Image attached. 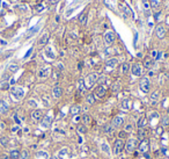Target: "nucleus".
Masks as SVG:
<instances>
[{
	"instance_id": "f257e3e1",
	"label": "nucleus",
	"mask_w": 169,
	"mask_h": 159,
	"mask_svg": "<svg viewBox=\"0 0 169 159\" xmlns=\"http://www.w3.org/2000/svg\"><path fill=\"white\" fill-rule=\"evenodd\" d=\"M98 80V76L97 73H90L88 74V77L86 78V80L84 81V86H86V88H90L93 87L94 85H95V83Z\"/></svg>"
},
{
	"instance_id": "f03ea898",
	"label": "nucleus",
	"mask_w": 169,
	"mask_h": 159,
	"mask_svg": "<svg viewBox=\"0 0 169 159\" xmlns=\"http://www.w3.org/2000/svg\"><path fill=\"white\" fill-rule=\"evenodd\" d=\"M11 93H12V95H13V98L15 99V100H21V99L24 96L23 88H22V87H17V86H14V87H12Z\"/></svg>"
},
{
	"instance_id": "7ed1b4c3",
	"label": "nucleus",
	"mask_w": 169,
	"mask_h": 159,
	"mask_svg": "<svg viewBox=\"0 0 169 159\" xmlns=\"http://www.w3.org/2000/svg\"><path fill=\"white\" fill-rule=\"evenodd\" d=\"M124 149V142L123 140H116L115 143H114V149H112V152L114 155H119L121 151Z\"/></svg>"
},
{
	"instance_id": "20e7f679",
	"label": "nucleus",
	"mask_w": 169,
	"mask_h": 159,
	"mask_svg": "<svg viewBox=\"0 0 169 159\" xmlns=\"http://www.w3.org/2000/svg\"><path fill=\"white\" fill-rule=\"evenodd\" d=\"M139 87H140L141 92L144 93H147L150 92V88H151V83L148 80V78H143L140 80V84H139Z\"/></svg>"
},
{
	"instance_id": "39448f33",
	"label": "nucleus",
	"mask_w": 169,
	"mask_h": 159,
	"mask_svg": "<svg viewBox=\"0 0 169 159\" xmlns=\"http://www.w3.org/2000/svg\"><path fill=\"white\" fill-rule=\"evenodd\" d=\"M137 146H138L137 140H135V138H130V140L125 143V150L128 151V152H133V151L136 150Z\"/></svg>"
},
{
	"instance_id": "423d86ee",
	"label": "nucleus",
	"mask_w": 169,
	"mask_h": 159,
	"mask_svg": "<svg viewBox=\"0 0 169 159\" xmlns=\"http://www.w3.org/2000/svg\"><path fill=\"white\" fill-rule=\"evenodd\" d=\"M50 73H51V68L50 66H44V68H42L41 70L38 71L37 77H38L39 79H45V78H48V77L50 76Z\"/></svg>"
},
{
	"instance_id": "0eeeda50",
	"label": "nucleus",
	"mask_w": 169,
	"mask_h": 159,
	"mask_svg": "<svg viewBox=\"0 0 169 159\" xmlns=\"http://www.w3.org/2000/svg\"><path fill=\"white\" fill-rule=\"evenodd\" d=\"M104 42H105V44H109V45L112 44L115 42V34L112 31H107L104 34Z\"/></svg>"
},
{
	"instance_id": "6e6552de",
	"label": "nucleus",
	"mask_w": 169,
	"mask_h": 159,
	"mask_svg": "<svg viewBox=\"0 0 169 159\" xmlns=\"http://www.w3.org/2000/svg\"><path fill=\"white\" fill-rule=\"evenodd\" d=\"M123 124H124V118L122 117V116H116V117L112 120L111 127H112L114 129H117V128H121Z\"/></svg>"
},
{
	"instance_id": "1a4fd4ad",
	"label": "nucleus",
	"mask_w": 169,
	"mask_h": 159,
	"mask_svg": "<svg viewBox=\"0 0 169 159\" xmlns=\"http://www.w3.org/2000/svg\"><path fill=\"white\" fill-rule=\"evenodd\" d=\"M155 34L159 38H163L166 36V28L162 26V24H159L155 28Z\"/></svg>"
},
{
	"instance_id": "9d476101",
	"label": "nucleus",
	"mask_w": 169,
	"mask_h": 159,
	"mask_svg": "<svg viewBox=\"0 0 169 159\" xmlns=\"http://www.w3.org/2000/svg\"><path fill=\"white\" fill-rule=\"evenodd\" d=\"M105 92H107V87L104 85H100L97 86L95 89V95H97L98 98H103L105 95Z\"/></svg>"
},
{
	"instance_id": "9b49d317",
	"label": "nucleus",
	"mask_w": 169,
	"mask_h": 159,
	"mask_svg": "<svg viewBox=\"0 0 169 159\" xmlns=\"http://www.w3.org/2000/svg\"><path fill=\"white\" fill-rule=\"evenodd\" d=\"M148 148H150V144H148V142L146 141V140L141 141L140 144L138 145L139 151H140V152H143V153H146V152H147V151H148Z\"/></svg>"
},
{
	"instance_id": "f8f14e48",
	"label": "nucleus",
	"mask_w": 169,
	"mask_h": 159,
	"mask_svg": "<svg viewBox=\"0 0 169 159\" xmlns=\"http://www.w3.org/2000/svg\"><path fill=\"white\" fill-rule=\"evenodd\" d=\"M131 72H132V74L136 77L141 76V66L139 65L138 63H135L132 66H131Z\"/></svg>"
},
{
	"instance_id": "ddd939ff",
	"label": "nucleus",
	"mask_w": 169,
	"mask_h": 159,
	"mask_svg": "<svg viewBox=\"0 0 169 159\" xmlns=\"http://www.w3.org/2000/svg\"><path fill=\"white\" fill-rule=\"evenodd\" d=\"M43 111L41 110V109H36V110H34L33 113H31V118H33L34 121H39L41 118H43Z\"/></svg>"
},
{
	"instance_id": "4468645a",
	"label": "nucleus",
	"mask_w": 169,
	"mask_h": 159,
	"mask_svg": "<svg viewBox=\"0 0 169 159\" xmlns=\"http://www.w3.org/2000/svg\"><path fill=\"white\" fill-rule=\"evenodd\" d=\"M52 94H53V96L56 99H59L61 95H63V88L60 87L59 85H56L52 89Z\"/></svg>"
},
{
	"instance_id": "2eb2a0df",
	"label": "nucleus",
	"mask_w": 169,
	"mask_h": 159,
	"mask_svg": "<svg viewBox=\"0 0 169 159\" xmlns=\"http://www.w3.org/2000/svg\"><path fill=\"white\" fill-rule=\"evenodd\" d=\"M41 127L44 129H48L51 127V117L50 116H44L42 118V122H41Z\"/></svg>"
},
{
	"instance_id": "dca6fc26",
	"label": "nucleus",
	"mask_w": 169,
	"mask_h": 159,
	"mask_svg": "<svg viewBox=\"0 0 169 159\" xmlns=\"http://www.w3.org/2000/svg\"><path fill=\"white\" fill-rule=\"evenodd\" d=\"M100 148H101V151H102L103 153H105V155H108V156L111 155L110 146H109V144L107 143V142H102L101 145H100Z\"/></svg>"
},
{
	"instance_id": "f3484780",
	"label": "nucleus",
	"mask_w": 169,
	"mask_h": 159,
	"mask_svg": "<svg viewBox=\"0 0 169 159\" xmlns=\"http://www.w3.org/2000/svg\"><path fill=\"white\" fill-rule=\"evenodd\" d=\"M9 109L8 103L5 100H0V114H6Z\"/></svg>"
},
{
	"instance_id": "a211bd4d",
	"label": "nucleus",
	"mask_w": 169,
	"mask_h": 159,
	"mask_svg": "<svg viewBox=\"0 0 169 159\" xmlns=\"http://www.w3.org/2000/svg\"><path fill=\"white\" fill-rule=\"evenodd\" d=\"M48 42H49V34L48 33H44L43 35L41 36V38L38 39V44H39V45H45Z\"/></svg>"
},
{
	"instance_id": "6ab92c4d",
	"label": "nucleus",
	"mask_w": 169,
	"mask_h": 159,
	"mask_svg": "<svg viewBox=\"0 0 169 159\" xmlns=\"http://www.w3.org/2000/svg\"><path fill=\"white\" fill-rule=\"evenodd\" d=\"M69 111H71V114H72L73 116H76V115H79V114H80V111H81V107L79 106V105H74V106H72V107H71Z\"/></svg>"
},
{
	"instance_id": "aec40b11",
	"label": "nucleus",
	"mask_w": 169,
	"mask_h": 159,
	"mask_svg": "<svg viewBox=\"0 0 169 159\" xmlns=\"http://www.w3.org/2000/svg\"><path fill=\"white\" fill-rule=\"evenodd\" d=\"M144 66H145L146 69H151L153 66V59L151 58V57H146V58L144 59Z\"/></svg>"
},
{
	"instance_id": "412c9836",
	"label": "nucleus",
	"mask_w": 169,
	"mask_h": 159,
	"mask_svg": "<svg viewBox=\"0 0 169 159\" xmlns=\"http://www.w3.org/2000/svg\"><path fill=\"white\" fill-rule=\"evenodd\" d=\"M117 64H118L117 58H110L109 61H107L105 65L108 66V68H115V66L117 65Z\"/></svg>"
},
{
	"instance_id": "4be33fe9",
	"label": "nucleus",
	"mask_w": 169,
	"mask_h": 159,
	"mask_svg": "<svg viewBox=\"0 0 169 159\" xmlns=\"http://www.w3.org/2000/svg\"><path fill=\"white\" fill-rule=\"evenodd\" d=\"M9 144V138L7 137V136H2V137H0V145L2 146V148H7Z\"/></svg>"
},
{
	"instance_id": "5701e85b",
	"label": "nucleus",
	"mask_w": 169,
	"mask_h": 159,
	"mask_svg": "<svg viewBox=\"0 0 169 159\" xmlns=\"http://www.w3.org/2000/svg\"><path fill=\"white\" fill-rule=\"evenodd\" d=\"M151 7H152L153 9H155V11H159L161 7V1L160 0H152V1H151Z\"/></svg>"
},
{
	"instance_id": "b1692460",
	"label": "nucleus",
	"mask_w": 169,
	"mask_h": 159,
	"mask_svg": "<svg viewBox=\"0 0 169 159\" xmlns=\"http://www.w3.org/2000/svg\"><path fill=\"white\" fill-rule=\"evenodd\" d=\"M146 124H147V121H146L145 117H140L138 120V123H137V127H138L139 129H144L146 127Z\"/></svg>"
},
{
	"instance_id": "393cba45",
	"label": "nucleus",
	"mask_w": 169,
	"mask_h": 159,
	"mask_svg": "<svg viewBox=\"0 0 169 159\" xmlns=\"http://www.w3.org/2000/svg\"><path fill=\"white\" fill-rule=\"evenodd\" d=\"M67 155H68V149L64 148V149H61V150L59 151V153H58L57 157H58V159H64Z\"/></svg>"
},
{
	"instance_id": "a878e982",
	"label": "nucleus",
	"mask_w": 169,
	"mask_h": 159,
	"mask_svg": "<svg viewBox=\"0 0 169 159\" xmlns=\"http://www.w3.org/2000/svg\"><path fill=\"white\" fill-rule=\"evenodd\" d=\"M19 158H20V151L16 150V149L12 150L11 153H9V159H19Z\"/></svg>"
},
{
	"instance_id": "bb28decb",
	"label": "nucleus",
	"mask_w": 169,
	"mask_h": 159,
	"mask_svg": "<svg viewBox=\"0 0 169 159\" xmlns=\"http://www.w3.org/2000/svg\"><path fill=\"white\" fill-rule=\"evenodd\" d=\"M36 157L38 159H49V156L45 151H39V152L36 153Z\"/></svg>"
},
{
	"instance_id": "cd10ccee",
	"label": "nucleus",
	"mask_w": 169,
	"mask_h": 159,
	"mask_svg": "<svg viewBox=\"0 0 169 159\" xmlns=\"http://www.w3.org/2000/svg\"><path fill=\"white\" fill-rule=\"evenodd\" d=\"M161 124H162V127H165V128H167L169 125V116L168 115H165L161 118Z\"/></svg>"
},
{
	"instance_id": "c85d7f7f",
	"label": "nucleus",
	"mask_w": 169,
	"mask_h": 159,
	"mask_svg": "<svg viewBox=\"0 0 169 159\" xmlns=\"http://www.w3.org/2000/svg\"><path fill=\"white\" fill-rule=\"evenodd\" d=\"M79 22H80L81 24H86L87 23V14L86 13H81L80 16H79Z\"/></svg>"
},
{
	"instance_id": "c756f323",
	"label": "nucleus",
	"mask_w": 169,
	"mask_h": 159,
	"mask_svg": "<svg viewBox=\"0 0 169 159\" xmlns=\"http://www.w3.org/2000/svg\"><path fill=\"white\" fill-rule=\"evenodd\" d=\"M138 137H139V140H140V141L146 140V131L144 130V129H139V131H138Z\"/></svg>"
},
{
	"instance_id": "7c9ffc66",
	"label": "nucleus",
	"mask_w": 169,
	"mask_h": 159,
	"mask_svg": "<svg viewBox=\"0 0 169 159\" xmlns=\"http://www.w3.org/2000/svg\"><path fill=\"white\" fill-rule=\"evenodd\" d=\"M7 70H8L9 72H12V73H14V72H16L17 70H19V65H17V64H11V65H8Z\"/></svg>"
},
{
	"instance_id": "2f4dec72",
	"label": "nucleus",
	"mask_w": 169,
	"mask_h": 159,
	"mask_svg": "<svg viewBox=\"0 0 169 159\" xmlns=\"http://www.w3.org/2000/svg\"><path fill=\"white\" fill-rule=\"evenodd\" d=\"M94 102H95V95H94V94L87 95V103H88V105H94Z\"/></svg>"
},
{
	"instance_id": "473e14b6",
	"label": "nucleus",
	"mask_w": 169,
	"mask_h": 159,
	"mask_svg": "<svg viewBox=\"0 0 169 159\" xmlns=\"http://www.w3.org/2000/svg\"><path fill=\"white\" fill-rule=\"evenodd\" d=\"M78 89H79L80 92H83L84 89H86V86H84L83 79H80V80H79V83H78Z\"/></svg>"
},
{
	"instance_id": "72a5a7b5",
	"label": "nucleus",
	"mask_w": 169,
	"mask_h": 159,
	"mask_svg": "<svg viewBox=\"0 0 169 159\" xmlns=\"http://www.w3.org/2000/svg\"><path fill=\"white\" fill-rule=\"evenodd\" d=\"M122 108L125 109V110H129V109L131 108V106H130V101H129V100H124L123 102H122Z\"/></svg>"
},
{
	"instance_id": "f704fd0d",
	"label": "nucleus",
	"mask_w": 169,
	"mask_h": 159,
	"mask_svg": "<svg viewBox=\"0 0 169 159\" xmlns=\"http://www.w3.org/2000/svg\"><path fill=\"white\" fill-rule=\"evenodd\" d=\"M45 55H46V56H48L50 59H54V54L52 52L51 48H46V49H45Z\"/></svg>"
},
{
	"instance_id": "c9c22d12",
	"label": "nucleus",
	"mask_w": 169,
	"mask_h": 159,
	"mask_svg": "<svg viewBox=\"0 0 169 159\" xmlns=\"http://www.w3.org/2000/svg\"><path fill=\"white\" fill-rule=\"evenodd\" d=\"M76 131L80 134H84L87 131V128L84 124H80V125H78V128H76Z\"/></svg>"
},
{
	"instance_id": "e433bc0d",
	"label": "nucleus",
	"mask_w": 169,
	"mask_h": 159,
	"mask_svg": "<svg viewBox=\"0 0 169 159\" xmlns=\"http://www.w3.org/2000/svg\"><path fill=\"white\" fill-rule=\"evenodd\" d=\"M20 159H29V152L27 150H22L20 153Z\"/></svg>"
},
{
	"instance_id": "4c0bfd02",
	"label": "nucleus",
	"mask_w": 169,
	"mask_h": 159,
	"mask_svg": "<svg viewBox=\"0 0 169 159\" xmlns=\"http://www.w3.org/2000/svg\"><path fill=\"white\" fill-rule=\"evenodd\" d=\"M158 99H159V92H158V91L153 92L152 95H151V100H152L153 102H155V101L158 100Z\"/></svg>"
},
{
	"instance_id": "58836bf2",
	"label": "nucleus",
	"mask_w": 169,
	"mask_h": 159,
	"mask_svg": "<svg viewBox=\"0 0 169 159\" xmlns=\"http://www.w3.org/2000/svg\"><path fill=\"white\" fill-rule=\"evenodd\" d=\"M129 70H130V65H129L128 63H124L123 65H122V72H123V73H126Z\"/></svg>"
},
{
	"instance_id": "ea45409f",
	"label": "nucleus",
	"mask_w": 169,
	"mask_h": 159,
	"mask_svg": "<svg viewBox=\"0 0 169 159\" xmlns=\"http://www.w3.org/2000/svg\"><path fill=\"white\" fill-rule=\"evenodd\" d=\"M82 121H83V123L84 124H88V123H90V121H91V118H90V116L89 115H83L82 116Z\"/></svg>"
},
{
	"instance_id": "a19ab883",
	"label": "nucleus",
	"mask_w": 169,
	"mask_h": 159,
	"mask_svg": "<svg viewBox=\"0 0 169 159\" xmlns=\"http://www.w3.org/2000/svg\"><path fill=\"white\" fill-rule=\"evenodd\" d=\"M9 88V84L8 81H5V83L0 84V89H8Z\"/></svg>"
},
{
	"instance_id": "79ce46f5",
	"label": "nucleus",
	"mask_w": 169,
	"mask_h": 159,
	"mask_svg": "<svg viewBox=\"0 0 169 159\" xmlns=\"http://www.w3.org/2000/svg\"><path fill=\"white\" fill-rule=\"evenodd\" d=\"M37 29H38V27H34V28L33 29H30V30H29L28 31V35H27V36H31V35H34V34L35 33H36V31H37Z\"/></svg>"
},
{
	"instance_id": "37998d69",
	"label": "nucleus",
	"mask_w": 169,
	"mask_h": 159,
	"mask_svg": "<svg viewBox=\"0 0 169 159\" xmlns=\"http://www.w3.org/2000/svg\"><path fill=\"white\" fill-rule=\"evenodd\" d=\"M126 135H128V132H126L125 130H124V131H119V135H118L119 140H123V138H125Z\"/></svg>"
},
{
	"instance_id": "c03bdc74",
	"label": "nucleus",
	"mask_w": 169,
	"mask_h": 159,
	"mask_svg": "<svg viewBox=\"0 0 169 159\" xmlns=\"http://www.w3.org/2000/svg\"><path fill=\"white\" fill-rule=\"evenodd\" d=\"M104 132H111V131H112L114 130V128H112V127H111V125H105V127H104Z\"/></svg>"
},
{
	"instance_id": "a18cd8bd",
	"label": "nucleus",
	"mask_w": 169,
	"mask_h": 159,
	"mask_svg": "<svg viewBox=\"0 0 169 159\" xmlns=\"http://www.w3.org/2000/svg\"><path fill=\"white\" fill-rule=\"evenodd\" d=\"M28 105L30 107H33V108H36V107H37V102L35 100H29L28 101Z\"/></svg>"
},
{
	"instance_id": "49530a36",
	"label": "nucleus",
	"mask_w": 169,
	"mask_h": 159,
	"mask_svg": "<svg viewBox=\"0 0 169 159\" xmlns=\"http://www.w3.org/2000/svg\"><path fill=\"white\" fill-rule=\"evenodd\" d=\"M143 5H144V8L147 11L148 8H150V5H148V2H147V0H143Z\"/></svg>"
},
{
	"instance_id": "de8ad7c7",
	"label": "nucleus",
	"mask_w": 169,
	"mask_h": 159,
	"mask_svg": "<svg viewBox=\"0 0 169 159\" xmlns=\"http://www.w3.org/2000/svg\"><path fill=\"white\" fill-rule=\"evenodd\" d=\"M14 121H15V123L17 124V125H20V124H21V120L19 118V116H17V115H14Z\"/></svg>"
},
{
	"instance_id": "09e8293b",
	"label": "nucleus",
	"mask_w": 169,
	"mask_h": 159,
	"mask_svg": "<svg viewBox=\"0 0 169 159\" xmlns=\"http://www.w3.org/2000/svg\"><path fill=\"white\" fill-rule=\"evenodd\" d=\"M19 130H20V127H19V125L12 127V132H16V131H19Z\"/></svg>"
},
{
	"instance_id": "8fccbe9b",
	"label": "nucleus",
	"mask_w": 169,
	"mask_h": 159,
	"mask_svg": "<svg viewBox=\"0 0 169 159\" xmlns=\"http://www.w3.org/2000/svg\"><path fill=\"white\" fill-rule=\"evenodd\" d=\"M31 52H33V48H30V49H29V50H28V52H27L26 55H24V58H28V57L30 56V54H31Z\"/></svg>"
},
{
	"instance_id": "3c124183",
	"label": "nucleus",
	"mask_w": 169,
	"mask_h": 159,
	"mask_svg": "<svg viewBox=\"0 0 169 159\" xmlns=\"http://www.w3.org/2000/svg\"><path fill=\"white\" fill-rule=\"evenodd\" d=\"M80 116H79V115H76V116H74V118H73V122L74 123H76V122H79V121H80Z\"/></svg>"
},
{
	"instance_id": "603ef678",
	"label": "nucleus",
	"mask_w": 169,
	"mask_h": 159,
	"mask_svg": "<svg viewBox=\"0 0 169 159\" xmlns=\"http://www.w3.org/2000/svg\"><path fill=\"white\" fill-rule=\"evenodd\" d=\"M8 84H9V86H13L14 84H15V79H14V78H12V79H11V81H9Z\"/></svg>"
},
{
	"instance_id": "864d4df0",
	"label": "nucleus",
	"mask_w": 169,
	"mask_h": 159,
	"mask_svg": "<svg viewBox=\"0 0 169 159\" xmlns=\"http://www.w3.org/2000/svg\"><path fill=\"white\" fill-rule=\"evenodd\" d=\"M59 0H49V4H51V5H54V4H57Z\"/></svg>"
},
{
	"instance_id": "5fc2aeb1",
	"label": "nucleus",
	"mask_w": 169,
	"mask_h": 159,
	"mask_svg": "<svg viewBox=\"0 0 169 159\" xmlns=\"http://www.w3.org/2000/svg\"><path fill=\"white\" fill-rule=\"evenodd\" d=\"M156 55H158V51H155V50H154V51H152V57H153L154 59L156 58Z\"/></svg>"
},
{
	"instance_id": "6e6d98bb",
	"label": "nucleus",
	"mask_w": 169,
	"mask_h": 159,
	"mask_svg": "<svg viewBox=\"0 0 169 159\" xmlns=\"http://www.w3.org/2000/svg\"><path fill=\"white\" fill-rule=\"evenodd\" d=\"M161 57H162V54H161V52H158V55H156V61H159V59H160L161 58Z\"/></svg>"
},
{
	"instance_id": "4d7b16f0",
	"label": "nucleus",
	"mask_w": 169,
	"mask_h": 159,
	"mask_svg": "<svg viewBox=\"0 0 169 159\" xmlns=\"http://www.w3.org/2000/svg\"><path fill=\"white\" fill-rule=\"evenodd\" d=\"M4 129H5V124H4V122H0V131L4 130Z\"/></svg>"
},
{
	"instance_id": "13d9d810",
	"label": "nucleus",
	"mask_w": 169,
	"mask_h": 159,
	"mask_svg": "<svg viewBox=\"0 0 169 159\" xmlns=\"http://www.w3.org/2000/svg\"><path fill=\"white\" fill-rule=\"evenodd\" d=\"M57 66H58V69H60V70H63V65H61V64H58V65H57Z\"/></svg>"
},
{
	"instance_id": "bf43d9fd",
	"label": "nucleus",
	"mask_w": 169,
	"mask_h": 159,
	"mask_svg": "<svg viewBox=\"0 0 169 159\" xmlns=\"http://www.w3.org/2000/svg\"><path fill=\"white\" fill-rule=\"evenodd\" d=\"M49 159H58V157H57V156H53V157H50Z\"/></svg>"
},
{
	"instance_id": "052dcab7",
	"label": "nucleus",
	"mask_w": 169,
	"mask_h": 159,
	"mask_svg": "<svg viewBox=\"0 0 169 159\" xmlns=\"http://www.w3.org/2000/svg\"><path fill=\"white\" fill-rule=\"evenodd\" d=\"M2 159H9V158H8V156H6V155H5L4 157H2Z\"/></svg>"
},
{
	"instance_id": "680f3d73",
	"label": "nucleus",
	"mask_w": 169,
	"mask_h": 159,
	"mask_svg": "<svg viewBox=\"0 0 169 159\" xmlns=\"http://www.w3.org/2000/svg\"><path fill=\"white\" fill-rule=\"evenodd\" d=\"M166 159H168V158H166Z\"/></svg>"
}]
</instances>
